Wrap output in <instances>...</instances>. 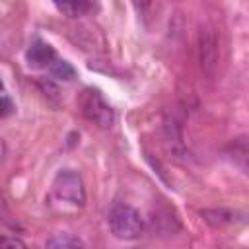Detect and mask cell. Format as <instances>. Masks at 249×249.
Masks as SVG:
<instances>
[{"instance_id":"cell-1","label":"cell","mask_w":249,"mask_h":249,"mask_svg":"<svg viewBox=\"0 0 249 249\" xmlns=\"http://www.w3.org/2000/svg\"><path fill=\"white\" fill-rule=\"evenodd\" d=\"M107 224L117 239L132 241L144 233V220L140 212L124 202H117L107 212Z\"/></svg>"},{"instance_id":"cell-2","label":"cell","mask_w":249,"mask_h":249,"mask_svg":"<svg viewBox=\"0 0 249 249\" xmlns=\"http://www.w3.org/2000/svg\"><path fill=\"white\" fill-rule=\"evenodd\" d=\"M51 196L60 204L82 208L86 202V189L80 173H76L74 169H60L53 181Z\"/></svg>"},{"instance_id":"cell-3","label":"cell","mask_w":249,"mask_h":249,"mask_svg":"<svg viewBox=\"0 0 249 249\" xmlns=\"http://www.w3.org/2000/svg\"><path fill=\"white\" fill-rule=\"evenodd\" d=\"M80 107H82V115L93 124H97L99 128H109L113 124V109L97 89H91V88L84 89Z\"/></svg>"},{"instance_id":"cell-4","label":"cell","mask_w":249,"mask_h":249,"mask_svg":"<svg viewBox=\"0 0 249 249\" xmlns=\"http://www.w3.org/2000/svg\"><path fill=\"white\" fill-rule=\"evenodd\" d=\"M198 53H200V66H202V70L208 76H212L214 70H216V64H218V54H220L218 35H216V29L214 27L200 29V35H198Z\"/></svg>"},{"instance_id":"cell-5","label":"cell","mask_w":249,"mask_h":249,"mask_svg":"<svg viewBox=\"0 0 249 249\" xmlns=\"http://www.w3.org/2000/svg\"><path fill=\"white\" fill-rule=\"evenodd\" d=\"M54 58H56L54 49L49 43L41 41V39L33 41L31 47L27 49V53H25V60L33 68H49L54 62Z\"/></svg>"},{"instance_id":"cell-6","label":"cell","mask_w":249,"mask_h":249,"mask_svg":"<svg viewBox=\"0 0 249 249\" xmlns=\"http://www.w3.org/2000/svg\"><path fill=\"white\" fill-rule=\"evenodd\" d=\"M45 249H86L84 241L74 233H54L47 239Z\"/></svg>"},{"instance_id":"cell-7","label":"cell","mask_w":249,"mask_h":249,"mask_svg":"<svg viewBox=\"0 0 249 249\" xmlns=\"http://www.w3.org/2000/svg\"><path fill=\"white\" fill-rule=\"evenodd\" d=\"M54 8L58 12H62L64 16L78 18V16H86L93 8V4H89L86 0H74V2H54Z\"/></svg>"},{"instance_id":"cell-8","label":"cell","mask_w":249,"mask_h":249,"mask_svg":"<svg viewBox=\"0 0 249 249\" xmlns=\"http://www.w3.org/2000/svg\"><path fill=\"white\" fill-rule=\"evenodd\" d=\"M200 216L206 220V222H210V224H214V226H224V224H231L235 218V214L233 212H230V210H224V208H220V210H202L200 212Z\"/></svg>"},{"instance_id":"cell-9","label":"cell","mask_w":249,"mask_h":249,"mask_svg":"<svg viewBox=\"0 0 249 249\" xmlns=\"http://www.w3.org/2000/svg\"><path fill=\"white\" fill-rule=\"evenodd\" d=\"M49 70H51V74L54 76V78H58V80H72L74 76H76V70H74V66L70 64V62H66V60H60V58H54V62L49 66Z\"/></svg>"},{"instance_id":"cell-10","label":"cell","mask_w":249,"mask_h":249,"mask_svg":"<svg viewBox=\"0 0 249 249\" xmlns=\"http://www.w3.org/2000/svg\"><path fill=\"white\" fill-rule=\"evenodd\" d=\"M0 249H27V247L19 237L0 235Z\"/></svg>"},{"instance_id":"cell-11","label":"cell","mask_w":249,"mask_h":249,"mask_svg":"<svg viewBox=\"0 0 249 249\" xmlns=\"http://www.w3.org/2000/svg\"><path fill=\"white\" fill-rule=\"evenodd\" d=\"M12 111V101L8 97H0V117H6Z\"/></svg>"},{"instance_id":"cell-12","label":"cell","mask_w":249,"mask_h":249,"mask_svg":"<svg viewBox=\"0 0 249 249\" xmlns=\"http://www.w3.org/2000/svg\"><path fill=\"white\" fill-rule=\"evenodd\" d=\"M0 89H2V82H0Z\"/></svg>"}]
</instances>
